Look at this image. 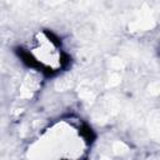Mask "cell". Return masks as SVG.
Listing matches in <instances>:
<instances>
[{
  "instance_id": "cell-1",
  "label": "cell",
  "mask_w": 160,
  "mask_h": 160,
  "mask_svg": "<svg viewBox=\"0 0 160 160\" xmlns=\"http://www.w3.org/2000/svg\"><path fill=\"white\" fill-rule=\"evenodd\" d=\"M28 56L44 71H55L62 66L60 45L49 35L42 34L36 39L35 45L28 49Z\"/></svg>"
}]
</instances>
